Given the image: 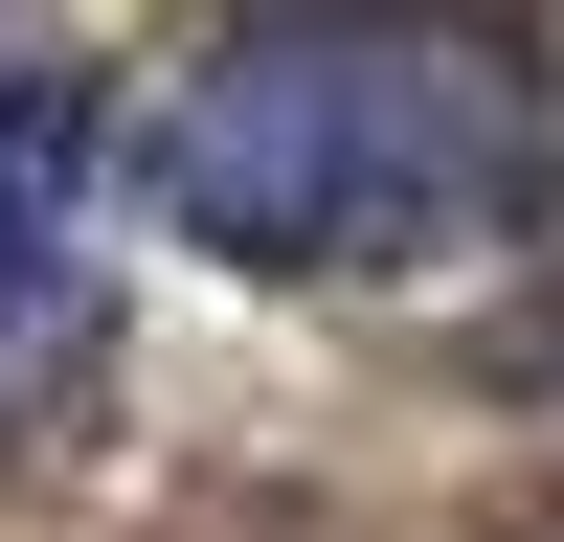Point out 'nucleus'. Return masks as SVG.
I'll list each match as a JSON object with an SVG mask.
<instances>
[{
	"instance_id": "1",
	"label": "nucleus",
	"mask_w": 564,
	"mask_h": 542,
	"mask_svg": "<svg viewBox=\"0 0 564 542\" xmlns=\"http://www.w3.org/2000/svg\"><path fill=\"white\" fill-rule=\"evenodd\" d=\"M135 204L226 271H430L542 204V68L430 0H294L135 113Z\"/></svg>"
},
{
	"instance_id": "2",
	"label": "nucleus",
	"mask_w": 564,
	"mask_h": 542,
	"mask_svg": "<svg viewBox=\"0 0 564 542\" xmlns=\"http://www.w3.org/2000/svg\"><path fill=\"white\" fill-rule=\"evenodd\" d=\"M90 361V90L0 68V406Z\"/></svg>"
}]
</instances>
